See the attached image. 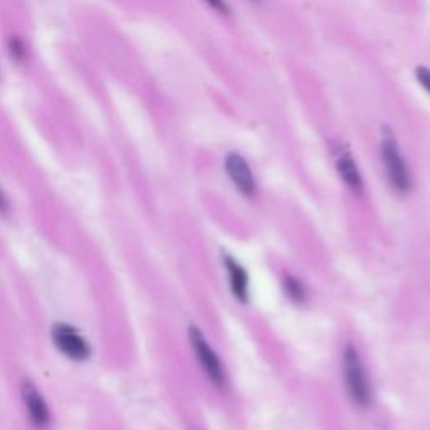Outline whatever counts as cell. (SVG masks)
<instances>
[{
  "instance_id": "cell-1",
  "label": "cell",
  "mask_w": 430,
  "mask_h": 430,
  "mask_svg": "<svg viewBox=\"0 0 430 430\" xmlns=\"http://www.w3.org/2000/svg\"><path fill=\"white\" fill-rule=\"evenodd\" d=\"M341 378L351 404L356 409H368L373 400V388L360 351L351 343L345 346L341 353Z\"/></svg>"
},
{
  "instance_id": "cell-2",
  "label": "cell",
  "mask_w": 430,
  "mask_h": 430,
  "mask_svg": "<svg viewBox=\"0 0 430 430\" xmlns=\"http://www.w3.org/2000/svg\"><path fill=\"white\" fill-rule=\"evenodd\" d=\"M380 158L385 168L387 180L393 192L400 195H407L412 190V173L407 165L404 155H402L400 145L395 135L388 126H383L382 141H380Z\"/></svg>"
},
{
  "instance_id": "cell-3",
  "label": "cell",
  "mask_w": 430,
  "mask_h": 430,
  "mask_svg": "<svg viewBox=\"0 0 430 430\" xmlns=\"http://www.w3.org/2000/svg\"><path fill=\"white\" fill-rule=\"evenodd\" d=\"M189 341L205 377L212 383V387L217 388V390H224L227 385V373L217 351L212 348L207 338L197 326H189Z\"/></svg>"
},
{
  "instance_id": "cell-4",
  "label": "cell",
  "mask_w": 430,
  "mask_h": 430,
  "mask_svg": "<svg viewBox=\"0 0 430 430\" xmlns=\"http://www.w3.org/2000/svg\"><path fill=\"white\" fill-rule=\"evenodd\" d=\"M54 346L72 361H86L91 356L88 340L75 326L66 323H56L51 329Z\"/></svg>"
},
{
  "instance_id": "cell-5",
  "label": "cell",
  "mask_w": 430,
  "mask_h": 430,
  "mask_svg": "<svg viewBox=\"0 0 430 430\" xmlns=\"http://www.w3.org/2000/svg\"><path fill=\"white\" fill-rule=\"evenodd\" d=\"M21 397L31 424L38 430L48 429L49 424H51V410H49V405L44 400L43 393L38 390V387L31 380H24L21 383Z\"/></svg>"
},
{
  "instance_id": "cell-6",
  "label": "cell",
  "mask_w": 430,
  "mask_h": 430,
  "mask_svg": "<svg viewBox=\"0 0 430 430\" xmlns=\"http://www.w3.org/2000/svg\"><path fill=\"white\" fill-rule=\"evenodd\" d=\"M224 167L236 189L247 199H253L258 192V185H255V177L247 160L241 153L228 152L224 160Z\"/></svg>"
},
{
  "instance_id": "cell-7",
  "label": "cell",
  "mask_w": 430,
  "mask_h": 430,
  "mask_svg": "<svg viewBox=\"0 0 430 430\" xmlns=\"http://www.w3.org/2000/svg\"><path fill=\"white\" fill-rule=\"evenodd\" d=\"M222 263H224V268H226L228 287H231L232 296H234V299L239 301L241 304H247L249 303V297H250L249 274H247L246 269L241 266L239 260L232 258L231 254L224 253Z\"/></svg>"
},
{
  "instance_id": "cell-8",
  "label": "cell",
  "mask_w": 430,
  "mask_h": 430,
  "mask_svg": "<svg viewBox=\"0 0 430 430\" xmlns=\"http://www.w3.org/2000/svg\"><path fill=\"white\" fill-rule=\"evenodd\" d=\"M335 167H336V172H338V175H340L343 184L348 187V189L353 192L355 195L363 194V189H365L363 177H361L358 163L355 162L353 155L350 153V150H346V148L336 150Z\"/></svg>"
},
{
  "instance_id": "cell-9",
  "label": "cell",
  "mask_w": 430,
  "mask_h": 430,
  "mask_svg": "<svg viewBox=\"0 0 430 430\" xmlns=\"http://www.w3.org/2000/svg\"><path fill=\"white\" fill-rule=\"evenodd\" d=\"M281 285H282V291H285V294L287 296V299L292 301L294 304H304L306 301H308V291H306L304 285L296 276H292V274H285Z\"/></svg>"
},
{
  "instance_id": "cell-10",
  "label": "cell",
  "mask_w": 430,
  "mask_h": 430,
  "mask_svg": "<svg viewBox=\"0 0 430 430\" xmlns=\"http://www.w3.org/2000/svg\"><path fill=\"white\" fill-rule=\"evenodd\" d=\"M9 53H11V56L13 61L22 62L27 56V49L24 40L21 38H11L9 39Z\"/></svg>"
},
{
  "instance_id": "cell-11",
  "label": "cell",
  "mask_w": 430,
  "mask_h": 430,
  "mask_svg": "<svg viewBox=\"0 0 430 430\" xmlns=\"http://www.w3.org/2000/svg\"><path fill=\"white\" fill-rule=\"evenodd\" d=\"M415 79L419 81V84L427 91L430 96V67L427 66H417L415 67Z\"/></svg>"
},
{
  "instance_id": "cell-12",
  "label": "cell",
  "mask_w": 430,
  "mask_h": 430,
  "mask_svg": "<svg viewBox=\"0 0 430 430\" xmlns=\"http://www.w3.org/2000/svg\"><path fill=\"white\" fill-rule=\"evenodd\" d=\"M205 4H207L210 9H214L215 12L222 13V16H231V7H228L226 0H205Z\"/></svg>"
},
{
  "instance_id": "cell-13",
  "label": "cell",
  "mask_w": 430,
  "mask_h": 430,
  "mask_svg": "<svg viewBox=\"0 0 430 430\" xmlns=\"http://www.w3.org/2000/svg\"><path fill=\"white\" fill-rule=\"evenodd\" d=\"M11 210V204H9L7 195L0 190V215H6Z\"/></svg>"
},
{
  "instance_id": "cell-14",
  "label": "cell",
  "mask_w": 430,
  "mask_h": 430,
  "mask_svg": "<svg viewBox=\"0 0 430 430\" xmlns=\"http://www.w3.org/2000/svg\"><path fill=\"white\" fill-rule=\"evenodd\" d=\"M254 2H260V0H254Z\"/></svg>"
}]
</instances>
